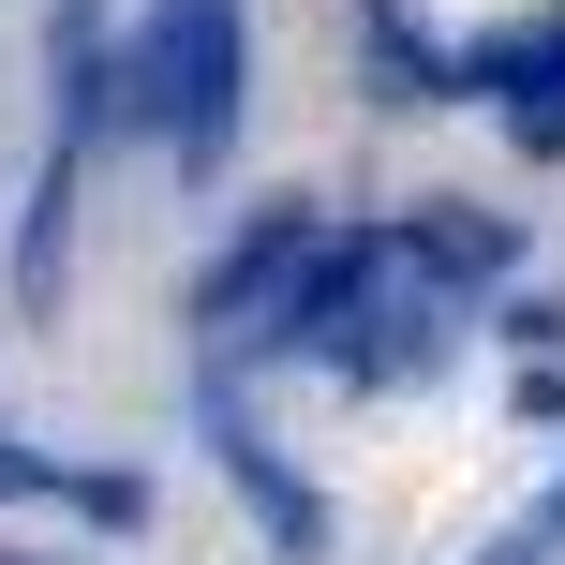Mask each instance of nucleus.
Returning <instances> with one entry per match:
<instances>
[{"mask_svg": "<svg viewBox=\"0 0 565 565\" xmlns=\"http://www.w3.org/2000/svg\"><path fill=\"white\" fill-rule=\"evenodd\" d=\"M0 507H75L89 536H135L149 477L135 461H60V447H30V431H0Z\"/></svg>", "mask_w": 565, "mask_h": 565, "instance_id": "nucleus-7", "label": "nucleus"}, {"mask_svg": "<svg viewBox=\"0 0 565 565\" xmlns=\"http://www.w3.org/2000/svg\"><path fill=\"white\" fill-rule=\"evenodd\" d=\"M194 431H209V461H224V491H238V507H254V521H268V551H298V565H312V551H328V491H312V477H298V461H282V447H268V417H254V402H238V387H224V358H209V372H194Z\"/></svg>", "mask_w": 565, "mask_h": 565, "instance_id": "nucleus-3", "label": "nucleus"}, {"mask_svg": "<svg viewBox=\"0 0 565 565\" xmlns=\"http://www.w3.org/2000/svg\"><path fill=\"white\" fill-rule=\"evenodd\" d=\"M461 89L507 119V149H521V164H565V15L477 30V45H461Z\"/></svg>", "mask_w": 565, "mask_h": 565, "instance_id": "nucleus-4", "label": "nucleus"}, {"mask_svg": "<svg viewBox=\"0 0 565 565\" xmlns=\"http://www.w3.org/2000/svg\"><path fill=\"white\" fill-rule=\"evenodd\" d=\"M238 105H254V0H135L119 15V135L224 179Z\"/></svg>", "mask_w": 565, "mask_h": 565, "instance_id": "nucleus-2", "label": "nucleus"}, {"mask_svg": "<svg viewBox=\"0 0 565 565\" xmlns=\"http://www.w3.org/2000/svg\"><path fill=\"white\" fill-rule=\"evenodd\" d=\"M358 30H372V60H387V89H402V105H447V89H461V45H431L402 0H358Z\"/></svg>", "mask_w": 565, "mask_h": 565, "instance_id": "nucleus-8", "label": "nucleus"}, {"mask_svg": "<svg viewBox=\"0 0 565 565\" xmlns=\"http://www.w3.org/2000/svg\"><path fill=\"white\" fill-rule=\"evenodd\" d=\"M477 565H565V477H551V491H536V507H521V521H507V536H491Z\"/></svg>", "mask_w": 565, "mask_h": 565, "instance_id": "nucleus-9", "label": "nucleus"}, {"mask_svg": "<svg viewBox=\"0 0 565 565\" xmlns=\"http://www.w3.org/2000/svg\"><path fill=\"white\" fill-rule=\"evenodd\" d=\"M268 358H312L342 387H431L461 358V312L402 268V224H358V238H312V268L282 282Z\"/></svg>", "mask_w": 565, "mask_h": 565, "instance_id": "nucleus-1", "label": "nucleus"}, {"mask_svg": "<svg viewBox=\"0 0 565 565\" xmlns=\"http://www.w3.org/2000/svg\"><path fill=\"white\" fill-rule=\"evenodd\" d=\"M402 268H417L447 312L521 298V224H507V209H417V224H402Z\"/></svg>", "mask_w": 565, "mask_h": 565, "instance_id": "nucleus-6", "label": "nucleus"}, {"mask_svg": "<svg viewBox=\"0 0 565 565\" xmlns=\"http://www.w3.org/2000/svg\"><path fill=\"white\" fill-rule=\"evenodd\" d=\"M312 238H328L312 209H254V224H238L224 254L194 268V328H209V342H238V328L268 342V312H282V282L312 268Z\"/></svg>", "mask_w": 565, "mask_h": 565, "instance_id": "nucleus-5", "label": "nucleus"}]
</instances>
